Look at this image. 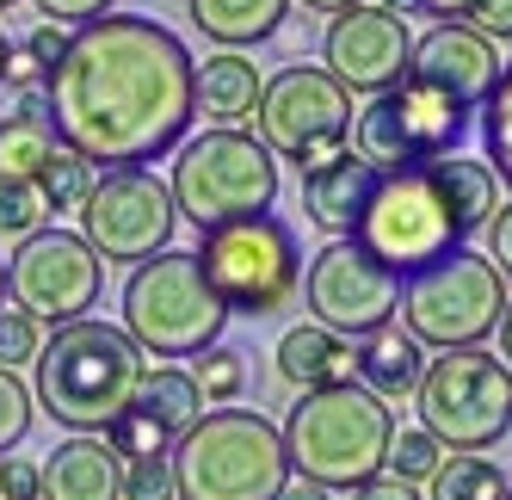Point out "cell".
<instances>
[{"instance_id":"obj_35","label":"cell","mask_w":512,"mask_h":500,"mask_svg":"<svg viewBox=\"0 0 512 500\" xmlns=\"http://www.w3.org/2000/svg\"><path fill=\"white\" fill-rule=\"evenodd\" d=\"M38 346H44L38 321L25 309H13V303H0V371H19L25 359H38Z\"/></svg>"},{"instance_id":"obj_44","label":"cell","mask_w":512,"mask_h":500,"mask_svg":"<svg viewBox=\"0 0 512 500\" xmlns=\"http://www.w3.org/2000/svg\"><path fill=\"white\" fill-rule=\"evenodd\" d=\"M7 87H19V93L31 99V87H44V68L31 62L25 50H13V62H7Z\"/></svg>"},{"instance_id":"obj_1","label":"cell","mask_w":512,"mask_h":500,"mask_svg":"<svg viewBox=\"0 0 512 500\" xmlns=\"http://www.w3.org/2000/svg\"><path fill=\"white\" fill-rule=\"evenodd\" d=\"M56 142L87 167H149L192 130V50L149 13H105L68 31L62 62L44 75Z\"/></svg>"},{"instance_id":"obj_28","label":"cell","mask_w":512,"mask_h":500,"mask_svg":"<svg viewBox=\"0 0 512 500\" xmlns=\"http://www.w3.org/2000/svg\"><path fill=\"white\" fill-rule=\"evenodd\" d=\"M93 180H99V173H93V167H87L81 155H68V149H56V155L44 161V173H38V192H44V210H50V217H81V204H87Z\"/></svg>"},{"instance_id":"obj_23","label":"cell","mask_w":512,"mask_h":500,"mask_svg":"<svg viewBox=\"0 0 512 500\" xmlns=\"http://www.w3.org/2000/svg\"><path fill=\"white\" fill-rule=\"evenodd\" d=\"M278 377L297 383L303 396H309V389L352 383V340L315 328V321H303V328H284V340H278Z\"/></svg>"},{"instance_id":"obj_48","label":"cell","mask_w":512,"mask_h":500,"mask_svg":"<svg viewBox=\"0 0 512 500\" xmlns=\"http://www.w3.org/2000/svg\"><path fill=\"white\" fill-rule=\"evenodd\" d=\"M7 62H13V44H7V31H0V81H7Z\"/></svg>"},{"instance_id":"obj_15","label":"cell","mask_w":512,"mask_h":500,"mask_svg":"<svg viewBox=\"0 0 512 500\" xmlns=\"http://www.w3.org/2000/svg\"><path fill=\"white\" fill-rule=\"evenodd\" d=\"M352 241L401 278L432 266L438 254H451V247H463L451 217H445V204H438V192L426 186V173H383L371 204H364V217H358V229H352Z\"/></svg>"},{"instance_id":"obj_39","label":"cell","mask_w":512,"mask_h":500,"mask_svg":"<svg viewBox=\"0 0 512 500\" xmlns=\"http://www.w3.org/2000/svg\"><path fill=\"white\" fill-rule=\"evenodd\" d=\"M469 25L488 44H506L512 38V0H469Z\"/></svg>"},{"instance_id":"obj_45","label":"cell","mask_w":512,"mask_h":500,"mask_svg":"<svg viewBox=\"0 0 512 500\" xmlns=\"http://www.w3.org/2000/svg\"><path fill=\"white\" fill-rule=\"evenodd\" d=\"M278 500H334V494H327V488H315V482H303V476H297V482H284V494H278Z\"/></svg>"},{"instance_id":"obj_2","label":"cell","mask_w":512,"mask_h":500,"mask_svg":"<svg viewBox=\"0 0 512 500\" xmlns=\"http://www.w3.org/2000/svg\"><path fill=\"white\" fill-rule=\"evenodd\" d=\"M38 383H31V402H38L56 426H68V433H105L130 402L142 377H149V359H142V346L112 328V321H68V328H56L44 346H38Z\"/></svg>"},{"instance_id":"obj_27","label":"cell","mask_w":512,"mask_h":500,"mask_svg":"<svg viewBox=\"0 0 512 500\" xmlns=\"http://www.w3.org/2000/svg\"><path fill=\"white\" fill-rule=\"evenodd\" d=\"M432 494L426 500H506V470L494 457H482V451H457V457H445L438 463V476L426 482Z\"/></svg>"},{"instance_id":"obj_38","label":"cell","mask_w":512,"mask_h":500,"mask_svg":"<svg viewBox=\"0 0 512 500\" xmlns=\"http://www.w3.org/2000/svg\"><path fill=\"white\" fill-rule=\"evenodd\" d=\"M383 13H395V19H408V13H426L432 25H469V0H377Z\"/></svg>"},{"instance_id":"obj_41","label":"cell","mask_w":512,"mask_h":500,"mask_svg":"<svg viewBox=\"0 0 512 500\" xmlns=\"http://www.w3.org/2000/svg\"><path fill=\"white\" fill-rule=\"evenodd\" d=\"M482 235H488V266H494L500 278H512V204L494 210V223H488Z\"/></svg>"},{"instance_id":"obj_30","label":"cell","mask_w":512,"mask_h":500,"mask_svg":"<svg viewBox=\"0 0 512 500\" xmlns=\"http://www.w3.org/2000/svg\"><path fill=\"white\" fill-rule=\"evenodd\" d=\"M451 451L438 445L426 426H401V433L389 439V457H383V476H395V482H408V488H420V482H432L438 476V463H445Z\"/></svg>"},{"instance_id":"obj_40","label":"cell","mask_w":512,"mask_h":500,"mask_svg":"<svg viewBox=\"0 0 512 500\" xmlns=\"http://www.w3.org/2000/svg\"><path fill=\"white\" fill-rule=\"evenodd\" d=\"M0 500H38V463L0 457Z\"/></svg>"},{"instance_id":"obj_12","label":"cell","mask_w":512,"mask_h":500,"mask_svg":"<svg viewBox=\"0 0 512 500\" xmlns=\"http://www.w3.org/2000/svg\"><path fill=\"white\" fill-rule=\"evenodd\" d=\"M105 291V260L75 235V229H38L13 247L7 260V297L13 309H25L31 321H50V328H68L81 321Z\"/></svg>"},{"instance_id":"obj_18","label":"cell","mask_w":512,"mask_h":500,"mask_svg":"<svg viewBox=\"0 0 512 500\" xmlns=\"http://www.w3.org/2000/svg\"><path fill=\"white\" fill-rule=\"evenodd\" d=\"M377 180H383V173L371 161H358L352 149L327 155V161H315L303 173V217L315 229H327V241H346L358 229V217H364V204H371Z\"/></svg>"},{"instance_id":"obj_4","label":"cell","mask_w":512,"mask_h":500,"mask_svg":"<svg viewBox=\"0 0 512 500\" xmlns=\"http://www.w3.org/2000/svg\"><path fill=\"white\" fill-rule=\"evenodd\" d=\"M284 482V439L260 408H204L192 433L173 439L179 500H278Z\"/></svg>"},{"instance_id":"obj_7","label":"cell","mask_w":512,"mask_h":500,"mask_svg":"<svg viewBox=\"0 0 512 500\" xmlns=\"http://www.w3.org/2000/svg\"><path fill=\"white\" fill-rule=\"evenodd\" d=\"M506 278L488 266V254L475 247H451L432 266L401 278V328L432 352H457V346H482L500 315H506Z\"/></svg>"},{"instance_id":"obj_32","label":"cell","mask_w":512,"mask_h":500,"mask_svg":"<svg viewBox=\"0 0 512 500\" xmlns=\"http://www.w3.org/2000/svg\"><path fill=\"white\" fill-rule=\"evenodd\" d=\"M99 439L118 451V463H130V457H167V451H173V439H167V433H161V426H155L149 414H142L136 402H130L112 426H105Z\"/></svg>"},{"instance_id":"obj_19","label":"cell","mask_w":512,"mask_h":500,"mask_svg":"<svg viewBox=\"0 0 512 500\" xmlns=\"http://www.w3.org/2000/svg\"><path fill=\"white\" fill-rule=\"evenodd\" d=\"M38 500H124V463H118V451L105 445V439H93V433L62 439L38 463Z\"/></svg>"},{"instance_id":"obj_50","label":"cell","mask_w":512,"mask_h":500,"mask_svg":"<svg viewBox=\"0 0 512 500\" xmlns=\"http://www.w3.org/2000/svg\"><path fill=\"white\" fill-rule=\"evenodd\" d=\"M13 7H19V0H0V13H13Z\"/></svg>"},{"instance_id":"obj_26","label":"cell","mask_w":512,"mask_h":500,"mask_svg":"<svg viewBox=\"0 0 512 500\" xmlns=\"http://www.w3.org/2000/svg\"><path fill=\"white\" fill-rule=\"evenodd\" d=\"M136 408L149 414L167 439H179V433H192L204 420V389H198V377L186 365H155L136 389Z\"/></svg>"},{"instance_id":"obj_34","label":"cell","mask_w":512,"mask_h":500,"mask_svg":"<svg viewBox=\"0 0 512 500\" xmlns=\"http://www.w3.org/2000/svg\"><path fill=\"white\" fill-rule=\"evenodd\" d=\"M38 229H50L44 192H38V186H7V180H0V235L25 241V235H38Z\"/></svg>"},{"instance_id":"obj_42","label":"cell","mask_w":512,"mask_h":500,"mask_svg":"<svg viewBox=\"0 0 512 500\" xmlns=\"http://www.w3.org/2000/svg\"><path fill=\"white\" fill-rule=\"evenodd\" d=\"M19 50H25V56H31V62H38L44 75H50V68L62 62V50H68V31H62V25H38V31H31V38H25Z\"/></svg>"},{"instance_id":"obj_6","label":"cell","mask_w":512,"mask_h":500,"mask_svg":"<svg viewBox=\"0 0 512 500\" xmlns=\"http://www.w3.org/2000/svg\"><path fill=\"white\" fill-rule=\"evenodd\" d=\"M223 328L229 309L204 284L198 254L167 247L124 278V334L142 346V359H198L223 340Z\"/></svg>"},{"instance_id":"obj_16","label":"cell","mask_w":512,"mask_h":500,"mask_svg":"<svg viewBox=\"0 0 512 500\" xmlns=\"http://www.w3.org/2000/svg\"><path fill=\"white\" fill-rule=\"evenodd\" d=\"M408 62H414V31H408V19H395L383 7H352L321 38V68L346 93L377 99V93L408 81Z\"/></svg>"},{"instance_id":"obj_8","label":"cell","mask_w":512,"mask_h":500,"mask_svg":"<svg viewBox=\"0 0 512 500\" xmlns=\"http://www.w3.org/2000/svg\"><path fill=\"white\" fill-rule=\"evenodd\" d=\"M204 284L229 315H272L303 291V247L284 217H235L198 241Z\"/></svg>"},{"instance_id":"obj_49","label":"cell","mask_w":512,"mask_h":500,"mask_svg":"<svg viewBox=\"0 0 512 500\" xmlns=\"http://www.w3.org/2000/svg\"><path fill=\"white\" fill-rule=\"evenodd\" d=\"M0 303H7V260H0Z\"/></svg>"},{"instance_id":"obj_46","label":"cell","mask_w":512,"mask_h":500,"mask_svg":"<svg viewBox=\"0 0 512 500\" xmlns=\"http://www.w3.org/2000/svg\"><path fill=\"white\" fill-rule=\"evenodd\" d=\"M352 7H364V0H303V13H352Z\"/></svg>"},{"instance_id":"obj_29","label":"cell","mask_w":512,"mask_h":500,"mask_svg":"<svg viewBox=\"0 0 512 500\" xmlns=\"http://www.w3.org/2000/svg\"><path fill=\"white\" fill-rule=\"evenodd\" d=\"M482 155L494 167V180L512 186V62L500 68L494 93L482 99Z\"/></svg>"},{"instance_id":"obj_9","label":"cell","mask_w":512,"mask_h":500,"mask_svg":"<svg viewBox=\"0 0 512 500\" xmlns=\"http://www.w3.org/2000/svg\"><path fill=\"white\" fill-rule=\"evenodd\" d=\"M414 408L445 451H488L512 433V371L488 346L438 352V359H426Z\"/></svg>"},{"instance_id":"obj_13","label":"cell","mask_w":512,"mask_h":500,"mask_svg":"<svg viewBox=\"0 0 512 500\" xmlns=\"http://www.w3.org/2000/svg\"><path fill=\"white\" fill-rule=\"evenodd\" d=\"M303 303L315 315V328L340 334V340H364L389 328L401 315V272H389L383 260H371L364 247L346 241H327L321 254L303 266Z\"/></svg>"},{"instance_id":"obj_33","label":"cell","mask_w":512,"mask_h":500,"mask_svg":"<svg viewBox=\"0 0 512 500\" xmlns=\"http://www.w3.org/2000/svg\"><path fill=\"white\" fill-rule=\"evenodd\" d=\"M31 414H38V408H31V383L19 371H0V457H13L25 445Z\"/></svg>"},{"instance_id":"obj_31","label":"cell","mask_w":512,"mask_h":500,"mask_svg":"<svg viewBox=\"0 0 512 500\" xmlns=\"http://www.w3.org/2000/svg\"><path fill=\"white\" fill-rule=\"evenodd\" d=\"M192 377H198V389H204V402L235 408L241 389H247V352H235V346H210V352H198Z\"/></svg>"},{"instance_id":"obj_5","label":"cell","mask_w":512,"mask_h":500,"mask_svg":"<svg viewBox=\"0 0 512 500\" xmlns=\"http://www.w3.org/2000/svg\"><path fill=\"white\" fill-rule=\"evenodd\" d=\"M173 210L186 223L223 229L235 217H266L278 204V161L253 130H204L173 149Z\"/></svg>"},{"instance_id":"obj_24","label":"cell","mask_w":512,"mask_h":500,"mask_svg":"<svg viewBox=\"0 0 512 500\" xmlns=\"http://www.w3.org/2000/svg\"><path fill=\"white\" fill-rule=\"evenodd\" d=\"M186 13L210 44L247 50V44L278 38V25L290 19V0H186Z\"/></svg>"},{"instance_id":"obj_47","label":"cell","mask_w":512,"mask_h":500,"mask_svg":"<svg viewBox=\"0 0 512 500\" xmlns=\"http://www.w3.org/2000/svg\"><path fill=\"white\" fill-rule=\"evenodd\" d=\"M500 352H506V371H512V297H506V315H500Z\"/></svg>"},{"instance_id":"obj_22","label":"cell","mask_w":512,"mask_h":500,"mask_svg":"<svg viewBox=\"0 0 512 500\" xmlns=\"http://www.w3.org/2000/svg\"><path fill=\"white\" fill-rule=\"evenodd\" d=\"M420 173H426V186L438 192V204H445V217H451L457 241L482 235V229L494 223V210H500V180H494L488 161L445 155V161H432V167H420Z\"/></svg>"},{"instance_id":"obj_25","label":"cell","mask_w":512,"mask_h":500,"mask_svg":"<svg viewBox=\"0 0 512 500\" xmlns=\"http://www.w3.org/2000/svg\"><path fill=\"white\" fill-rule=\"evenodd\" d=\"M56 149L62 142H56V124H50L38 93H31L19 112L0 118V180L7 186H38V173H44V161Z\"/></svg>"},{"instance_id":"obj_11","label":"cell","mask_w":512,"mask_h":500,"mask_svg":"<svg viewBox=\"0 0 512 500\" xmlns=\"http://www.w3.org/2000/svg\"><path fill=\"white\" fill-rule=\"evenodd\" d=\"M463 130H469L463 105H451L445 93H432L420 81H401V87L377 93L352 118V142H346V149L358 161H371L377 173H420L432 161L457 155Z\"/></svg>"},{"instance_id":"obj_37","label":"cell","mask_w":512,"mask_h":500,"mask_svg":"<svg viewBox=\"0 0 512 500\" xmlns=\"http://www.w3.org/2000/svg\"><path fill=\"white\" fill-rule=\"evenodd\" d=\"M31 7H38L44 13V25H93V19H105V13H112L118 7V0H31Z\"/></svg>"},{"instance_id":"obj_20","label":"cell","mask_w":512,"mask_h":500,"mask_svg":"<svg viewBox=\"0 0 512 500\" xmlns=\"http://www.w3.org/2000/svg\"><path fill=\"white\" fill-rule=\"evenodd\" d=\"M260 93H266V81H260V68H253V56H241V50H216V56L192 62V112L210 130L253 124Z\"/></svg>"},{"instance_id":"obj_17","label":"cell","mask_w":512,"mask_h":500,"mask_svg":"<svg viewBox=\"0 0 512 500\" xmlns=\"http://www.w3.org/2000/svg\"><path fill=\"white\" fill-rule=\"evenodd\" d=\"M500 44H488L475 25H432L426 38H414V62H408V81L445 93L451 105H463V112H475L494 81H500Z\"/></svg>"},{"instance_id":"obj_51","label":"cell","mask_w":512,"mask_h":500,"mask_svg":"<svg viewBox=\"0 0 512 500\" xmlns=\"http://www.w3.org/2000/svg\"><path fill=\"white\" fill-rule=\"evenodd\" d=\"M506 500H512V488H506Z\"/></svg>"},{"instance_id":"obj_3","label":"cell","mask_w":512,"mask_h":500,"mask_svg":"<svg viewBox=\"0 0 512 500\" xmlns=\"http://www.w3.org/2000/svg\"><path fill=\"white\" fill-rule=\"evenodd\" d=\"M290 476H303L327 494H352L364 482L383 476V457L395 439V414L383 396H371L364 383H334L309 389L278 426Z\"/></svg>"},{"instance_id":"obj_10","label":"cell","mask_w":512,"mask_h":500,"mask_svg":"<svg viewBox=\"0 0 512 500\" xmlns=\"http://www.w3.org/2000/svg\"><path fill=\"white\" fill-rule=\"evenodd\" d=\"M352 93L327 75L321 62H290L266 81L260 93V142L272 149V161H297V173H309L315 161L340 155L352 142Z\"/></svg>"},{"instance_id":"obj_21","label":"cell","mask_w":512,"mask_h":500,"mask_svg":"<svg viewBox=\"0 0 512 500\" xmlns=\"http://www.w3.org/2000/svg\"><path fill=\"white\" fill-rule=\"evenodd\" d=\"M420 377H426V346L401 328V321H389V328L364 334V340L352 346V383H364V389H371V396H383V402L414 396Z\"/></svg>"},{"instance_id":"obj_36","label":"cell","mask_w":512,"mask_h":500,"mask_svg":"<svg viewBox=\"0 0 512 500\" xmlns=\"http://www.w3.org/2000/svg\"><path fill=\"white\" fill-rule=\"evenodd\" d=\"M124 500H179L173 494V451L124 463Z\"/></svg>"},{"instance_id":"obj_43","label":"cell","mask_w":512,"mask_h":500,"mask_svg":"<svg viewBox=\"0 0 512 500\" xmlns=\"http://www.w3.org/2000/svg\"><path fill=\"white\" fill-rule=\"evenodd\" d=\"M352 500H420V488H408V482H395V476H377V482H364V488H352Z\"/></svg>"},{"instance_id":"obj_14","label":"cell","mask_w":512,"mask_h":500,"mask_svg":"<svg viewBox=\"0 0 512 500\" xmlns=\"http://www.w3.org/2000/svg\"><path fill=\"white\" fill-rule=\"evenodd\" d=\"M173 192L167 180H155L149 167H118V173H99L87 204H81V241L93 247L99 260H155L173 247Z\"/></svg>"}]
</instances>
